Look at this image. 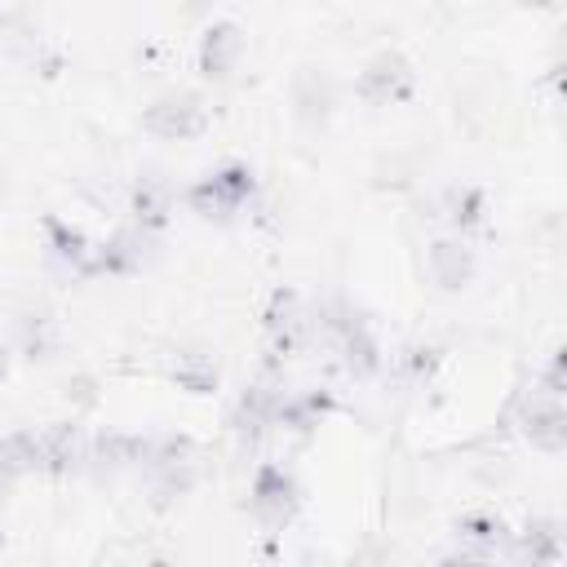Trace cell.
Segmentation results:
<instances>
[{"mask_svg":"<svg viewBox=\"0 0 567 567\" xmlns=\"http://www.w3.org/2000/svg\"><path fill=\"white\" fill-rule=\"evenodd\" d=\"M173 377H177L186 390L204 394V390H213V385H217V363H213V359H204V354H177Z\"/></svg>","mask_w":567,"mask_h":567,"instance_id":"e0dca14e","label":"cell"},{"mask_svg":"<svg viewBox=\"0 0 567 567\" xmlns=\"http://www.w3.org/2000/svg\"><path fill=\"white\" fill-rule=\"evenodd\" d=\"M456 536H461L465 549H474V554H492V549H505V545H509V527H505V518H496V514H465V518L456 523Z\"/></svg>","mask_w":567,"mask_h":567,"instance_id":"5bb4252c","label":"cell"},{"mask_svg":"<svg viewBox=\"0 0 567 567\" xmlns=\"http://www.w3.org/2000/svg\"><path fill=\"white\" fill-rule=\"evenodd\" d=\"M439 567H492L487 554H474V549H456L447 558H439Z\"/></svg>","mask_w":567,"mask_h":567,"instance_id":"d6986e66","label":"cell"},{"mask_svg":"<svg viewBox=\"0 0 567 567\" xmlns=\"http://www.w3.org/2000/svg\"><path fill=\"white\" fill-rule=\"evenodd\" d=\"M252 186H257V177H252L248 164H221V168L204 173V177L186 190V204H190L199 217H230V213H239V208L248 204Z\"/></svg>","mask_w":567,"mask_h":567,"instance_id":"3957f363","label":"cell"},{"mask_svg":"<svg viewBox=\"0 0 567 567\" xmlns=\"http://www.w3.org/2000/svg\"><path fill=\"white\" fill-rule=\"evenodd\" d=\"M31 434H35V474H71L89 456V443L71 421H53Z\"/></svg>","mask_w":567,"mask_h":567,"instance_id":"8992f818","label":"cell"},{"mask_svg":"<svg viewBox=\"0 0 567 567\" xmlns=\"http://www.w3.org/2000/svg\"><path fill=\"white\" fill-rule=\"evenodd\" d=\"M518 549H523V563H527V567H563V536H558V523H532V527L518 536Z\"/></svg>","mask_w":567,"mask_h":567,"instance_id":"9a60e30c","label":"cell"},{"mask_svg":"<svg viewBox=\"0 0 567 567\" xmlns=\"http://www.w3.org/2000/svg\"><path fill=\"white\" fill-rule=\"evenodd\" d=\"M323 337H328V346H332V354H337V363L346 372H354V377L377 372L381 346H377V337L368 332V323L354 310H346V306L323 310Z\"/></svg>","mask_w":567,"mask_h":567,"instance_id":"7a4b0ae2","label":"cell"},{"mask_svg":"<svg viewBox=\"0 0 567 567\" xmlns=\"http://www.w3.org/2000/svg\"><path fill=\"white\" fill-rule=\"evenodd\" d=\"M301 328H306V319H301L297 292L279 288V292L270 297V306H266V363H270V368H279V363L297 350Z\"/></svg>","mask_w":567,"mask_h":567,"instance_id":"52a82bcc","label":"cell"},{"mask_svg":"<svg viewBox=\"0 0 567 567\" xmlns=\"http://www.w3.org/2000/svg\"><path fill=\"white\" fill-rule=\"evenodd\" d=\"M44 244H49L53 261L71 266L75 275H97V239L84 235L80 226H66L62 217H49L44 221Z\"/></svg>","mask_w":567,"mask_h":567,"instance_id":"9c48e42d","label":"cell"},{"mask_svg":"<svg viewBox=\"0 0 567 567\" xmlns=\"http://www.w3.org/2000/svg\"><path fill=\"white\" fill-rule=\"evenodd\" d=\"M563 421H567V412H563V359L554 354L549 368H545V377L532 381V390L523 394V403H518V425H523V434H527L536 447L558 452V447H563V430H567Z\"/></svg>","mask_w":567,"mask_h":567,"instance_id":"6da1fadb","label":"cell"},{"mask_svg":"<svg viewBox=\"0 0 567 567\" xmlns=\"http://www.w3.org/2000/svg\"><path fill=\"white\" fill-rule=\"evenodd\" d=\"M359 93L368 102H399L412 93V66L403 53L394 49H381L363 71H359Z\"/></svg>","mask_w":567,"mask_h":567,"instance_id":"ba28073f","label":"cell"},{"mask_svg":"<svg viewBox=\"0 0 567 567\" xmlns=\"http://www.w3.org/2000/svg\"><path fill=\"white\" fill-rule=\"evenodd\" d=\"M328 408H332V399H328L323 390H301V394L279 399V416H275V425L306 434V430H315V425H319V416H323Z\"/></svg>","mask_w":567,"mask_h":567,"instance_id":"7c38bea8","label":"cell"},{"mask_svg":"<svg viewBox=\"0 0 567 567\" xmlns=\"http://www.w3.org/2000/svg\"><path fill=\"white\" fill-rule=\"evenodd\" d=\"M142 128L164 137V142H186V137H199L208 128V106L195 93H159L142 111Z\"/></svg>","mask_w":567,"mask_h":567,"instance_id":"277c9868","label":"cell"},{"mask_svg":"<svg viewBox=\"0 0 567 567\" xmlns=\"http://www.w3.org/2000/svg\"><path fill=\"white\" fill-rule=\"evenodd\" d=\"M483 213H487V199H483L478 186H461V190L447 195V221H452L456 230H474V226H483Z\"/></svg>","mask_w":567,"mask_h":567,"instance_id":"2e32d148","label":"cell"},{"mask_svg":"<svg viewBox=\"0 0 567 567\" xmlns=\"http://www.w3.org/2000/svg\"><path fill=\"white\" fill-rule=\"evenodd\" d=\"M239 53H244V35H239L235 22H213V27L199 35V71H204L208 80H226V75L235 71Z\"/></svg>","mask_w":567,"mask_h":567,"instance_id":"30bf717a","label":"cell"},{"mask_svg":"<svg viewBox=\"0 0 567 567\" xmlns=\"http://www.w3.org/2000/svg\"><path fill=\"white\" fill-rule=\"evenodd\" d=\"M173 213V190L159 182V177H142L137 190H133V217L142 230H159Z\"/></svg>","mask_w":567,"mask_h":567,"instance_id":"4fadbf2b","label":"cell"},{"mask_svg":"<svg viewBox=\"0 0 567 567\" xmlns=\"http://www.w3.org/2000/svg\"><path fill=\"white\" fill-rule=\"evenodd\" d=\"M248 505H252V514H257L261 523L284 527V523H292V514H297V505H301V487H297V478H292L284 465L266 461V465H257V474H252Z\"/></svg>","mask_w":567,"mask_h":567,"instance_id":"5b68a950","label":"cell"},{"mask_svg":"<svg viewBox=\"0 0 567 567\" xmlns=\"http://www.w3.org/2000/svg\"><path fill=\"white\" fill-rule=\"evenodd\" d=\"M403 368H408L412 381H425V377L439 368V350H434V346H412V350L403 354Z\"/></svg>","mask_w":567,"mask_h":567,"instance_id":"ac0fdd59","label":"cell"},{"mask_svg":"<svg viewBox=\"0 0 567 567\" xmlns=\"http://www.w3.org/2000/svg\"><path fill=\"white\" fill-rule=\"evenodd\" d=\"M151 567H173V563H151Z\"/></svg>","mask_w":567,"mask_h":567,"instance_id":"44dd1931","label":"cell"},{"mask_svg":"<svg viewBox=\"0 0 567 567\" xmlns=\"http://www.w3.org/2000/svg\"><path fill=\"white\" fill-rule=\"evenodd\" d=\"M4 372H9V350L0 346V381H4Z\"/></svg>","mask_w":567,"mask_h":567,"instance_id":"ffe728a7","label":"cell"},{"mask_svg":"<svg viewBox=\"0 0 567 567\" xmlns=\"http://www.w3.org/2000/svg\"><path fill=\"white\" fill-rule=\"evenodd\" d=\"M425 266H430L434 284L447 288V292H456L474 279V252L461 239H434L430 252H425Z\"/></svg>","mask_w":567,"mask_h":567,"instance_id":"8fae6325","label":"cell"}]
</instances>
